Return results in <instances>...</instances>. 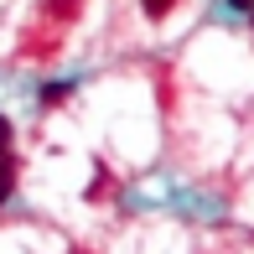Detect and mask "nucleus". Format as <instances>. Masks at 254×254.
<instances>
[{
    "label": "nucleus",
    "instance_id": "f257e3e1",
    "mask_svg": "<svg viewBox=\"0 0 254 254\" xmlns=\"http://www.w3.org/2000/svg\"><path fill=\"white\" fill-rule=\"evenodd\" d=\"M10 166V120L0 114V171Z\"/></svg>",
    "mask_w": 254,
    "mask_h": 254
},
{
    "label": "nucleus",
    "instance_id": "f03ea898",
    "mask_svg": "<svg viewBox=\"0 0 254 254\" xmlns=\"http://www.w3.org/2000/svg\"><path fill=\"white\" fill-rule=\"evenodd\" d=\"M67 94H73V83H47L42 88V104H63Z\"/></svg>",
    "mask_w": 254,
    "mask_h": 254
},
{
    "label": "nucleus",
    "instance_id": "7ed1b4c3",
    "mask_svg": "<svg viewBox=\"0 0 254 254\" xmlns=\"http://www.w3.org/2000/svg\"><path fill=\"white\" fill-rule=\"evenodd\" d=\"M140 5H145V16H166V10L177 5V0H140Z\"/></svg>",
    "mask_w": 254,
    "mask_h": 254
},
{
    "label": "nucleus",
    "instance_id": "20e7f679",
    "mask_svg": "<svg viewBox=\"0 0 254 254\" xmlns=\"http://www.w3.org/2000/svg\"><path fill=\"white\" fill-rule=\"evenodd\" d=\"M10 187H16V177H10V166H5V171H0V202L10 197Z\"/></svg>",
    "mask_w": 254,
    "mask_h": 254
},
{
    "label": "nucleus",
    "instance_id": "39448f33",
    "mask_svg": "<svg viewBox=\"0 0 254 254\" xmlns=\"http://www.w3.org/2000/svg\"><path fill=\"white\" fill-rule=\"evenodd\" d=\"M228 5H234V10H254V0H228Z\"/></svg>",
    "mask_w": 254,
    "mask_h": 254
}]
</instances>
